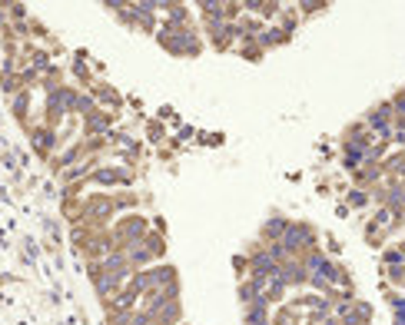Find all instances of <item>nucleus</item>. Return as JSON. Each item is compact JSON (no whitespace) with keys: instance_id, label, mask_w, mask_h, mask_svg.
I'll return each mask as SVG.
<instances>
[{"instance_id":"1","label":"nucleus","mask_w":405,"mask_h":325,"mask_svg":"<svg viewBox=\"0 0 405 325\" xmlns=\"http://www.w3.org/2000/svg\"><path fill=\"white\" fill-rule=\"evenodd\" d=\"M156 43L170 54V57H179V60H193L203 54L206 40H203V30L199 27H176V23H166L160 20V30H156Z\"/></svg>"},{"instance_id":"2","label":"nucleus","mask_w":405,"mask_h":325,"mask_svg":"<svg viewBox=\"0 0 405 325\" xmlns=\"http://www.w3.org/2000/svg\"><path fill=\"white\" fill-rule=\"evenodd\" d=\"M27 136H30V143H34V153H37L43 163H50V159L60 153L57 130H50V126H43V123H34V126L27 130Z\"/></svg>"},{"instance_id":"3","label":"nucleus","mask_w":405,"mask_h":325,"mask_svg":"<svg viewBox=\"0 0 405 325\" xmlns=\"http://www.w3.org/2000/svg\"><path fill=\"white\" fill-rule=\"evenodd\" d=\"M120 126V113H113V110H94V113L83 120V130H80V136L83 139H90V136H107L110 130H116Z\"/></svg>"},{"instance_id":"4","label":"nucleus","mask_w":405,"mask_h":325,"mask_svg":"<svg viewBox=\"0 0 405 325\" xmlns=\"http://www.w3.org/2000/svg\"><path fill=\"white\" fill-rule=\"evenodd\" d=\"M136 172L130 166H120V163H103L100 170H94L90 176V183H97V186H130L133 183Z\"/></svg>"},{"instance_id":"5","label":"nucleus","mask_w":405,"mask_h":325,"mask_svg":"<svg viewBox=\"0 0 405 325\" xmlns=\"http://www.w3.org/2000/svg\"><path fill=\"white\" fill-rule=\"evenodd\" d=\"M87 93L97 100L100 110H113V113H123V107H127V96L120 93L113 83H107V80H97V83L87 90Z\"/></svg>"},{"instance_id":"6","label":"nucleus","mask_w":405,"mask_h":325,"mask_svg":"<svg viewBox=\"0 0 405 325\" xmlns=\"http://www.w3.org/2000/svg\"><path fill=\"white\" fill-rule=\"evenodd\" d=\"M130 7H133V30L156 37V30H160V10H156V3H130Z\"/></svg>"},{"instance_id":"7","label":"nucleus","mask_w":405,"mask_h":325,"mask_svg":"<svg viewBox=\"0 0 405 325\" xmlns=\"http://www.w3.org/2000/svg\"><path fill=\"white\" fill-rule=\"evenodd\" d=\"M87 159V150H83V139H74L70 146H63L54 159H50V170L57 172H63V170H70V166H77V163H83Z\"/></svg>"},{"instance_id":"8","label":"nucleus","mask_w":405,"mask_h":325,"mask_svg":"<svg viewBox=\"0 0 405 325\" xmlns=\"http://www.w3.org/2000/svg\"><path fill=\"white\" fill-rule=\"evenodd\" d=\"M70 74L77 80L80 90H90L94 83H97V74H94V67H90V57H87V50H74V63H70Z\"/></svg>"},{"instance_id":"9","label":"nucleus","mask_w":405,"mask_h":325,"mask_svg":"<svg viewBox=\"0 0 405 325\" xmlns=\"http://www.w3.org/2000/svg\"><path fill=\"white\" fill-rule=\"evenodd\" d=\"M349 176H352V183H355L359 190H372V186H379V183L386 179V166H382V163H369L366 159L359 170L349 172Z\"/></svg>"},{"instance_id":"10","label":"nucleus","mask_w":405,"mask_h":325,"mask_svg":"<svg viewBox=\"0 0 405 325\" xmlns=\"http://www.w3.org/2000/svg\"><path fill=\"white\" fill-rule=\"evenodd\" d=\"M30 103H34V90H20V93L10 100V113L17 116V123L23 130L34 126V123H30Z\"/></svg>"},{"instance_id":"11","label":"nucleus","mask_w":405,"mask_h":325,"mask_svg":"<svg viewBox=\"0 0 405 325\" xmlns=\"http://www.w3.org/2000/svg\"><path fill=\"white\" fill-rule=\"evenodd\" d=\"M60 87H67V70H63L60 63H50V67L40 74V90H43V93H54Z\"/></svg>"},{"instance_id":"12","label":"nucleus","mask_w":405,"mask_h":325,"mask_svg":"<svg viewBox=\"0 0 405 325\" xmlns=\"http://www.w3.org/2000/svg\"><path fill=\"white\" fill-rule=\"evenodd\" d=\"M289 40H292V37L286 34V30H283V27H276V23H270V27H266V30L259 34V47H263V50L270 54V50H276V47H286Z\"/></svg>"},{"instance_id":"13","label":"nucleus","mask_w":405,"mask_h":325,"mask_svg":"<svg viewBox=\"0 0 405 325\" xmlns=\"http://www.w3.org/2000/svg\"><path fill=\"white\" fill-rule=\"evenodd\" d=\"M299 23H303V14H299V7H296V3H289V7L283 3V14L276 17V27H283V30H286V34L292 37V34L299 30Z\"/></svg>"},{"instance_id":"14","label":"nucleus","mask_w":405,"mask_h":325,"mask_svg":"<svg viewBox=\"0 0 405 325\" xmlns=\"http://www.w3.org/2000/svg\"><path fill=\"white\" fill-rule=\"evenodd\" d=\"M236 54L246 60V63H259V60L266 57V50L259 47V40H239L236 43Z\"/></svg>"},{"instance_id":"15","label":"nucleus","mask_w":405,"mask_h":325,"mask_svg":"<svg viewBox=\"0 0 405 325\" xmlns=\"http://www.w3.org/2000/svg\"><path fill=\"white\" fill-rule=\"evenodd\" d=\"M146 143H166V123L156 116V120H146Z\"/></svg>"},{"instance_id":"16","label":"nucleus","mask_w":405,"mask_h":325,"mask_svg":"<svg viewBox=\"0 0 405 325\" xmlns=\"http://www.w3.org/2000/svg\"><path fill=\"white\" fill-rule=\"evenodd\" d=\"M286 229H289V223H286L283 216H272L270 223L263 226V236H266V239H279V236H286Z\"/></svg>"},{"instance_id":"17","label":"nucleus","mask_w":405,"mask_h":325,"mask_svg":"<svg viewBox=\"0 0 405 325\" xmlns=\"http://www.w3.org/2000/svg\"><path fill=\"white\" fill-rule=\"evenodd\" d=\"M97 110V100L87 93V90H80V96H77V110H74V116H80V120H87V116Z\"/></svg>"},{"instance_id":"18","label":"nucleus","mask_w":405,"mask_h":325,"mask_svg":"<svg viewBox=\"0 0 405 325\" xmlns=\"http://www.w3.org/2000/svg\"><path fill=\"white\" fill-rule=\"evenodd\" d=\"M372 203V196H369V190H359V186H352L346 196V206H352V210H362V206H369Z\"/></svg>"},{"instance_id":"19","label":"nucleus","mask_w":405,"mask_h":325,"mask_svg":"<svg viewBox=\"0 0 405 325\" xmlns=\"http://www.w3.org/2000/svg\"><path fill=\"white\" fill-rule=\"evenodd\" d=\"M296 7H299V14H303V17H316V14H322V10H329V3H326V0H299Z\"/></svg>"},{"instance_id":"20","label":"nucleus","mask_w":405,"mask_h":325,"mask_svg":"<svg viewBox=\"0 0 405 325\" xmlns=\"http://www.w3.org/2000/svg\"><path fill=\"white\" fill-rule=\"evenodd\" d=\"M120 229L130 232V236H143V232H146V219H143V216H127V219L120 223Z\"/></svg>"},{"instance_id":"21","label":"nucleus","mask_w":405,"mask_h":325,"mask_svg":"<svg viewBox=\"0 0 405 325\" xmlns=\"http://www.w3.org/2000/svg\"><path fill=\"white\" fill-rule=\"evenodd\" d=\"M136 203H140V196H136V192H130V190L113 192V206H116V210H133Z\"/></svg>"},{"instance_id":"22","label":"nucleus","mask_w":405,"mask_h":325,"mask_svg":"<svg viewBox=\"0 0 405 325\" xmlns=\"http://www.w3.org/2000/svg\"><path fill=\"white\" fill-rule=\"evenodd\" d=\"M196 139H203V146H219V143H223V133H203V130H199Z\"/></svg>"}]
</instances>
